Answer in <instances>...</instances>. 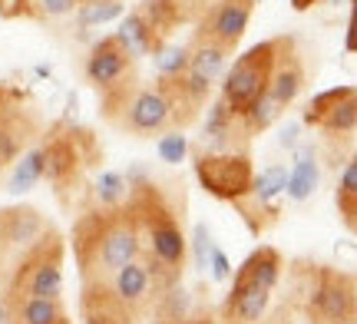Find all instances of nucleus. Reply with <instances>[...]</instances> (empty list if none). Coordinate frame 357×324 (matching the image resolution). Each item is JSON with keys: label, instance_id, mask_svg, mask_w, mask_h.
<instances>
[{"label": "nucleus", "instance_id": "f257e3e1", "mask_svg": "<svg viewBox=\"0 0 357 324\" xmlns=\"http://www.w3.org/2000/svg\"><path fill=\"white\" fill-rule=\"evenodd\" d=\"M70 245L77 255L79 285L89 281H109L116 268H123L126 261H136L139 255V232L129 206L102 208L93 206L79 212L70 232Z\"/></svg>", "mask_w": 357, "mask_h": 324}, {"label": "nucleus", "instance_id": "f03ea898", "mask_svg": "<svg viewBox=\"0 0 357 324\" xmlns=\"http://www.w3.org/2000/svg\"><path fill=\"white\" fill-rule=\"evenodd\" d=\"M281 268H284V259L275 245L255 248L235 272L229 295L218 308L222 324H261L271 304V291L281 278Z\"/></svg>", "mask_w": 357, "mask_h": 324}, {"label": "nucleus", "instance_id": "7ed1b4c3", "mask_svg": "<svg viewBox=\"0 0 357 324\" xmlns=\"http://www.w3.org/2000/svg\"><path fill=\"white\" fill-rule=\"evenodd\" d=\"M63 235L53 225L20 252L0 298H63Z\"/></svg>", "mask_w": 357, "mask_h": 324}, {"label": "nucleus", "instance_id": "20e7f679", "mask_svg": "<svg viewBox=\"0 0 357 324\" xmlns=\"http://www.w3.org/2000/svg\"><path fill=\"white\" fill-rule=\"evenodd\" d=\"M40 149H43V179L56 189V195L63 202H70V192L83 182V172L100 159L96 136L89 130L60 123V126H53L47 132Z\"/></svg>", "mask_w": 357, "mask_h": 324}, {"label": "nucleus", "instance_id": "39448f33", "mask_svg": "<svg viewBox=\"0 0 357 324\" xmlns=\"http://www.w3.org/2000/svg\"><path fill=\"white\" fill-rule=\"evenodd\" d=\"M100 113L116 130L129 132L136 139L162 136V132L172 130V113H169L166 96L155 86H142L139 79L123 86V90L100 96Z\"/></svg>", "mask_w": 357, "mask_h": 324}, {"label": "nucleus", "instance_id": "423d86ee", "mask_svg": "<svg viewBox=\"0 0 357 324\" xmlns=\"http://www.w3.org/2000/svg\"><path fill=\"white\" fill-rule=\"evenodd\" d=\"M275 53H278V37L261 40V43H255V47H248L235 63L225 66L218 100L225 103V109H229L231 116H245L248 106L268 93V79H271Z\"/></svg>", "mask_w": 357, "mask_h": 324}, {"label": "nucleus", "instance_id": "0eeeda50", "mask_svg": "<svg viewBox=\"0 0 357 324\" xmlns=\"http://www.w3.org/2000/svg\"><path fill=\"white\" fill-rule=\"evenodd\" d=\"M195 179L218 202H238L252 192L255 169L248 153H195Z\"/></svg>", "mask_w": 357, "mask_h": 324}, {"label": "nucleus", "instance_id": "6e6552de", "mask_svg": "<svg viewBox=\"0 0 357 324\" xmlns=\"http://www.w3.org/2000/svg\"><path fill=\"white\" fill-rule=\"evenodd\" d=\"M307 314L318 324L357 318L354 275L331 268V265H314V285H311V298H307Z\"/></svg>", "mask_w": 357, "mask_h": 324}, {"label": "nucleus", "instance_id": "1a4fd4ad", "mask_svg": "<svg viewBox=\"0 0 357 324\" xmlns=\"http://www.w3.org/2000/svg\"><path fill=\"white\" fill-rule=\"evenodd\" d=\"M83 77L93 90L106 96L136 83V56L123 47V40L116 37H102L96 40L86 53V63H83Z\"/></svg>", "mask_w": 357, "mask_h": 324}, {"label": "nucleus", "instance_id": "9d476101", "mask_svg": "<svg viewBox=\"0 0 357 324\" xmlns=\"http://www.w3.org/2000/svg\"><path fill=\"white\" fill-rule=\"evenodd\" d=\"M258 0H215L208 10L195 20L192 40H202V43H215L222 50H235L242 43L245 30L252 24V13H255Z\"/></svg>", "mask_w": 357, "mask_h": 324}, {"label": "nucleus", "instance_id": "9b49d317", "mask_svg": "<svg viewBox=\"0 0 357 324\" xmlns=\"http://www.w3.org/2000/svg\"><path fill=\"white\" fill-rule=\"evenodd\" d=\"M301 123L328 136H351L357 130V90L351 83L318 93L301 109Z\"/></svg>", "mask_w": 357, "mask_h": 324}, {"label": "nucleus", "instance_id": "f8f14e48", "mask_svg": "<svg viewBox=\"0 0 357 324\" xmlns=\"http://www.w3.org/2000/svg\"><path fill=\"white\" fill-rule=\"evenodd\" d=\"M307 86V70H305V60L298 53V40L281 33L278 37V53H275V66H271V79H268V96L288 109L294 106V100L305 93Z\"/></svg>", "mask_w": 357, "mask_h": 324}, {"label": "nucleus", "instance_id": "ddd939ff", "mask_svg": "<svg viewBox=\"0 0 357 324\" xmlns=\"http://www.w3.org/2000/svg\"><path fill=\"white\" fill-rule=\"evenodd\" d=\"M79 318L83 324H136L139 318L113 295L109 281L79 285Z\"/></svg>", "mask_w": 357, "mask_h": 324}, {"label": "nucleus", "instance_id": "4468645a", "mask_svg": "<svg viewBox=\"0 0 357 324\" xmlns=\"http://www.w3.org/2000/svg\"><path fill=\"white\" fill-rule=\"evenodd\" d=\"M229 66V50H222L215 43H202V40H189V63H185V79L189 86L202 100H208V93L215 86L222 73Z\"/></svg>", "mask_w": 357, "mask_h": 324}, {"label": "nucleus", "instance_id": "2eb2a0df", "mask_svg": "<svg viewBox=\"0 0 357 324\" xmlns=\"http://www.w3.org/2000/svg\"><path fill=\"white\" fill-rule=\"evenodd\" d=\"M109 288H113V295L123 301L136 318L153 311L155 291H153V281H149V275H146V268H142L139 261H126L123 268H116V272L109 275Z\"/></svg>", "mask_w": 357, "mask_h": 324}, {"label": "nucleus", "instance_id": "dca6fc26", "mask_svg": "<svg viewBox=\"0 0 357 324\" xmlns=\"http://www.w3.org/2000/svg\"><path fill=\"white\" fill-rule=\"evenodd\" d=\"M47 229V219L33 206H7L0 208V242L7 252H24L37 242Z\"/></svg>", "mask_w": 357, "mask_h": 324}, {"label": "nucleus", "instance_id": "f3484780", "mask_svg": "<svg viewBox=\"0 0 357 324\" xmlns=\"http://www.w3.org/2000/svg\"><path fill=\"white\" fill-rule=\"evenodd\" d=\"M248 139L252 136L245 132L242 116H231L222 100L208 106V119H205V146H208V153H242Z\"/></svg>", "mask_w": 357, "mask_h": 324}, {"label": "nucleus", "instance_id": "a211bd4d", "mask_svg": "<svg viewBox=\"0 0 357 324\" xmlns=\"http://www.w3.org/2000/svg\"><path fill=\"white\" fill-rule=\"evenodd\" d=\"M7 324H56L66 318L63 298H0Z\"/></svg>", "mask_w": 357, "mask_h": 324}, {"label": "nucleus", "instance_id": "6ab92c4d", "mask_svg": "<svg viewBox=\"0 0 357 324\" xmlns=\"http://www.w3.org/2000/svg\"><path fill=\"white\" fill-rule=\"evenodd\" d=\"M116 37L123 40V47H126V50L132 53L136 60H139V56H155V53H159L169 43V40L162 37V33H159V30H155V26L149 24V20H146L139 10H132L126 20L119 24Z\"/></svg>", "mask_w": 357, "mask_h": 324}, {"label": "nucleus", "instance_id": "aec40b11", "mask_svg": "<svg viewBox=\"0 0 357 324\" xmlns=\"http://www.w3.org/2000/svg\"><path fill=\"white\" fill-rule=\"evenodd\" d=\"M318 182H321V169H318V159H314V149H301L291 172H288L284 192H288L291 202H307L311 195L318 192Z\"/></svg>", "mask_w": 357, "mask_h": 324}, {"label": "nucleus", "instance_id": "412c9836", "mask_svg": "<svg viewBox=\"0 0 357 324\" xmlns=\"http://www.w3.org/2000/svg\"><path fill=\"white\" fill-rule=\"evenodd\" d=\"M235 206V212H238V219L245 222V229L252 235H265L268 229H275L281 219V208L275 206V202H258V199H252V195H245V199H238V202H231Z\"/></svg>", "mask_w": 357, "mask_h": 324}, {"label": "nucleus", "instance_id": "4be33fe9", "mask_svg": "<svg viewBox=\"0 0 357 324\" xmlns=\"http://www.w3.org/2000/svg\"><path fill=\"white\" fill-rule=\"evenodd\" d=\"M334 202H337V215L344 222L347 232H357V162L347 159L344 172L337 179V192H334Z\"/></svg>", "mask_w": 357, "mask_h": 324}, {"label": "nucleus", "instance_id": "5701e85b", "mask_svg": "<svg viewBox=\"0 0 357 324\" xmlns=\"http://www.w3.org/2000/svg\"><path fill=\"white\" fill-rule=\"evenodd\" d=\"M43 179V149L33 146L17 156V166L10 172V182H7V192L10 195H20V192H30L37 182Z\"/></svg>", "mask_w": 357, "mask_h": 324}, {"label": "nucleus", "instance_id": "b1692460", "mask_svg": "<svg viewBox=\"0 0 357 324\" xmlns=\"http://www.w3.org/2000/svg\"><path fill=\"white\" fill-rule=\"evenodd\" d=\"M153 311L159 314V321H166V324L185 321V318H192V295L182 288V281H178V285H172L169 291L155 295Z\"/></svg>", "mask_w": 357, "mask_h": 324}, {"label": "nucleus", "instance_id": "393cba45", "mask_svg": "<svg viewBox=\"0 0 357 324\" xmlns=\"http://www.w3.org/2000/svg\"><path fill=\"white\" fill-rule=\"evenodd\" d=\"M284 182H288V166H281V162H271L268 169H261V176H255L252 182V199L258 202H275L281 192H284Z\"/></svg>", "mask_w": 357, "mask_h": 324}, {"label": "nucleus", "instance_id": "a878e982", "mask_svg": "<svg viewBox=\"0 0 357 324\" xmlns=\"http://www.w3.org/2000/svg\"><path fill=\"white\" fill-rule=\"evenodd\" d=\"M281 113H284V109H281V106L265 93L261 100H255V103L248 106V113L242 116V126H245L248 136H255V132H265L268 126H275V123L281 119Z\"/></svg>", "mask_w": 357, "mask_h": 324}, {"label": "nucleus", "instance_id": "bb28decb", "mask_svg": "<svg viewBox=\"0 0 357 324\" xmlns=\"http://www.w3.org/2000/svg\"><path fill=\"white\" fill-rule=\"evenodd\" d=\"M123 0H93V3H79L77 7V24L79 26H102L123 17Z\"/></svg>", "mask_w": 357, "mask_h": 324}, {"label": "nucleus", "instance_id": "cd10ccee", "mask_svg": "<svg viewBox=\"0 0 357 324\" xmlns=\"http://www.w3.org/2000/svg\"><path fill=\"white\" fill-rule=\"evenodd\" d=\"M96 206L102 208H113V206H123L126 202V176L123 172H102L100 179H96Z\"/></svg>", "mask_w": 357, "mask_h": 324}, {"label": "nucleus", "instance_id": "c85d7f7f", "mask_svg": "<svg viewBox=\"0 0 357 324\" xmlns=\"http://www.w3.org/2000/svg\"><path fill=\"white\" fill-rule=\"evenodd\" d=\"M153 60H155V77H176L189 63V43H166Z\"/></svg>", "mask_w": 357, "mask_h": 324}, {"label": "nucleus", "instance_id": "c756f323", "mask_svg": "<svg viewBox=\"0 0 357 324\" xmlns=\"http://www.w3.org/2000/svg\"><path fill=\"white\" fill-rule=\"evenodd\" d=\"M155 153H159V159H162V162L178 166L182 159L189 156V139H185V132H182V130L162 132V136H159V143H155Z\"/></svg>", "mask_w": 357, "mask_h": 324}, {"label": "nucleus", "instance_id": "7c9ffc66", "mask_svg": "<svg viewBox=\"0 0 357 324\" xmlns=\"http://www.w3.org/2000/svg\"><path fill=\"white\" fill-rule=\"evenodd\" d=\"M162 3L172 10V17H176L178 26H182V24H195L215 0H162Z\"/></svg>", "mask_w": 357, "mask_h": 324}, {"label": "nucleus", "instance_id": "2f4dec72", "mask_svg": "<svg viewBox=\"0 0 357 324\" xmlns=\"http://www.w3.org/2000/svg\"><path fill=\"white\" fill-rule=\"evenodd\" d=\"M212 232H208V225L205 222H199L195 229H192V259H195V268L199 272H205L208 268V255H212Z\"/></svg>", "mask_w": 357, "mask_h": 324}, {"label": "nucleus", "instance_id": "473e14b6", "mask_svg": "<svg viewBox=\"0 0 357 324\" xmlns=\"http://www.w3.org/2000/svg\"><path fill=\"white\" fill-rule=\"evenodd\" d=\"M0 17H3V20H17V17L40 20L37 0H0Z\"/></svg>", "mask_w": 357, "mask_h": 324}, {"label": "nucleus", "instance_id": "72a5a7b5", "mask_svg": "<svg viewBox=\"0 0 357 324\" xmlns=\"http://www.w3.org/2000/svg\"><path fill=\"white\" fill-rule=\"evenodd\" d=\"M77 10V0H37V13L40 20H47V17H63V13Z\"/></svg>", "mask_w": 357, "mask_h": 324}, {"label": "nucleus", "instance_id": "f704fd0d", "mask_svg": "<svg viewBox=\"0 0 357 324\" xmlns=\"http://www.w3.org/2000/svg\"><path fill=\"white\" fill-rule=\"evenodd\" d=\"M208 268H212V278H215V281H229V278H231V265H229L225 252H222L218 245H212V255H208Z\"/></svg>", "mask_w": 357, "mask_h": 324}, {"label": "nucleus", "instance_id": "c9c22d12", "mask_svg": "<svg viewBox=\"0 0 357 324\" xmlns=\"http://www.w3.org/2000/svg\"><path fill=\"white\" fill-rule=\"evenodd\" d=\"M298 132H301V123H288L278 136V146H284V149H298Z\"/></svg>", "mask_w": 357, "mask_h": 324}, {"label": "nucleus", "instance_id": "e433bc0d", "mask_svg": "<svg viewBox=\"0 0 357 324\" xmlns=\"http://www.w3.org/2000/svg\"><path fill=\"white\" fill-rule=\"evenodd\" d=\"M155 324H166V321H155ZM176 324H215V321H212V314H192V318L176 321Z\"/></svg>", "mask_w": 357, "mask_h": 324}, {"label": "nucleus", "instance_id": "4c0bfd02", "mask_svg": "<svg viewBox=\"0 0 357 324\" xmlns=\"http://www.w3.org/2000/svg\"><path fill=\"white\" fill-rule=\"evenodd\" d=\"M288 3H291V7H294L298 13H305V10H311L314 3H321V0H288Z\"/></svg>", "mask_w": 357, "mask_h": 324}, {"label": "nucleus", "instance_id": "58836bf2", "mask_svg": "<svg viewBox=\"0 0 357 324\" xmlns=\"http://www.w3.org/2000/svg\"><path fill=\"white\" fill-rule=\"evenodd\" d=\"M328 3H334V7H347L351 0H328Z\"/></svg>", "mask_w": 357, "mask_h": 324}, {"label": "nucleus", "instance_id": "ea45409f", "mask_svg": "<svg viewBox=\"0 0 357 324\" xmlns=\"http://www.w3.org/2000/svg\"><path fill=\"white\" fill-rule=\"evenodd\" d=\"M0 324H7V308L0 304Z\"/></svg>", "mask_w": 357, "mask_h": 324}, {"label": "nucleus", "instance_id": "a19ab883", "mask_svg": "<svg viewBox=\"0 0 357 324\" xmlns=\"http://www.w3.org/2000/svg\"><path fill=\"white\" fill-rule=\"evenodd\" d=\"M331 324H357L354 318H347V321H331Z\"/></svg>", "mask_w": 357, "mask_h": 324}, {"label": "nucleus", "instance_id": "79ce46f5", "mask_svg": "<svg viewBox=\"0 0 357 324\" xmlns=\"http://www.w3.org/2000/svg\"><path fill=\"white\" fill-rule=\"evenodd\" d=\"M0 106H3V86H0Z\"/></svg>", "mask_w": 357, "mask_h": 324}, {"label": "nucleus", "instance_id": "37998d69", "mask_svg": "<svg viewBox=\"0 0 357 324\" xmlns=\"http://www.w3.org/2000/svg\"><path fill=\"white\" fill-rule=\"evenodd\" d=\"M79 3H93V0H77V7H79Z\"/></svg>", "mask_w": 357, "mask_h": 324}]
</instances>
